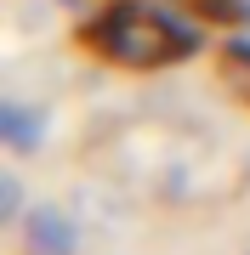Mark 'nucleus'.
<instances>
[{"mask_svg":"<svg viewBox=\"0 0 250 255\" xmlns=\"http://www.w3.org/2000/svg\"><path fill=\"white\" fill-rule=\"evenodd\" d=\"M85 46H97L108 63H120V68H159V63L188 57L199 46V34L182 17H171V11L114 6L102 23H85Z\"/></svg>","mask_w":250,"mask_h":255,"instance_id":"obj_1","label":"nucleus"},{"mask_svg":"<svg viewBox=\"0 0 250 255\" xmlns=\"http://www.w3.org/2000/svg\"><path fill=\"white\" fill-rule=\"evenodd\" d=\"M17 227H23V255H80V227L57 204H34Z\"/></svg>","mask_w":250,"mask_h":255,"instance_id":"obj_2","label":"nucleus"},{"mask_svg":"<svg viewBox=\"0 0 250 255\" xmlns=\"http://www.w3.org/2000/svg\"><path fill=\"white\" fill-rule=\"evenodd\" d=\"M0 136H6L11 153H34L46 142V114L23 108V102H0Z\"/></svg>","mask_w":250,"mask_h":255,"instance_id":"obj_3","label":"nucleus"},{"mask_svg":"<svg viewBox=\"0 0 250 255\" xmlns=\"http://www.w3.org/2000/svg\"><path fill=\"white\" fill-rule=\"evenodd\" d=\"M0 221H23V187H17V176H0Z\"/></svg>","mask_w":250,"mask_h":255,"instance_id":"obj_4","label":"nucleus"},{"mask_svg":"<svg viewBox=\"0 0 250 255\" xmlns=\"http://www.w3.org/2000/svg\"><path fill=\"white\" fill-rule=\"evenodd\" d=\"M228 57H239V63H250V40H239V46H228Z\"/></svg>","mask_w":250,"mask_h":255,"instance_id":"obj_5","label":"nucleus"},{"mask_svg":"<svg viewBox=\"0 0 250 255\" xmlns=\"http://www.w3.org/2000/svg\"><path fill=\"white\" fill-rule=\"evenodd\" d=\"M68 6H80V0H68Z\"/></svg>","mask_w":250,"mask_h":255,"instance_id":"obj_6","label":"nucleus"}]
</instances>
